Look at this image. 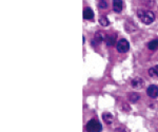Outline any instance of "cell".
<instances>
[{"mask_svg":"<svg viewBox=\"0 0 158 132\" xmlns=\"http://www.w3.org/2000/svg\"><path fill=\"white\" fill-rule=\"evenodd\" d=\"M137 16H138L139 19L146 24L152 23L155 20L154 13L151 11H148V10H138V11H137Z\"/></svg>","mask_w":158,"mask_h":132,"instance_id":"cell-1","label":"cell"},{"mask_svg":"<svg viewBox=\"0 0 158 132\" xmlns=\"http://www.w3.org/2000/svg\"><path fill=\"white\" fill-rule=\"evenodd\" d=\"M130 100H131V101L135 103V101H137L139 100V95H137L136 93H132V94L130 95Z\"/></svg>","mask_w":158,"mask_h":132,"instance_id":"cell-14","label":"cell"},{"mask_svg":"<svg viewBox=\"0 0 158 132\" xmlns=\"http://www.w3.org/2000/svg\"><path fill=\"white\" fill-rule=\"evenodd\" d=\"M106 42L109 47H113L116 42V35L115 34H110V35H106Z\"/></svg>","mask_w":158,"mask_h":132,"instance_id":"cell-6","label":"cell"},{"mask_svg":"<svg viewBox=\"0 0 158 132\" xmlns=\"http://www.w3.org/2000/svg\"><path fill=\"white\" fill-rule=\"evenodd\" d=\"M116 47H117V50L120 53H126V52H128L130 49V44L127 39H120L117 41Z\"/></svg>","mask_w":158,"mask_h":132,"instance_id":"cell-3","label":"cell"},{"mask_svg":"<svg viewBox=\"0 0 158 132\" xmlns=\"http://www.w3.org/2000/svg\"><path fill=\"white\" fill-rule=\"evenodd\" d=\"M115 132H126V130H124L123 128H118V129H116Z\"/></svg>","mask_w":158,"mask_h":132,"instance_id":"cell-16","label":"cell"},{"mask_svg":"<svg viewBox=\"0 0 158 132\" xmlns=\"http://www.w3.org/2000/svg\"><path fill=\"white\" fill-rule=\"evenodd\" d=\"M141 80L139 78H135V79L132 80V87L133 88H140L141 87Z\"/></svg>","mask_w":158,"mask_h":132,"instance_id":"cell-12","label":"cell"},{"mask_svg":"<svg viewBox=\"0 0 158 132\" xmlns=\"http://www.w3.org/2000/svg\"><path fill=\"white\" fill-rule=\"evenodd\" d=\"M149 74L152 77H158V66H154V67L150 68Z\"/></svg>","mask_w":158,"mask_h":132,"instance_id":"cell-11","label":"cell"},{"mask_svg":"<svg viewBox=\"0 0 158 132\" xmlns=\"http://www.w3.org/2000/svg\"><path fill=\"white\" fill-rule=\"evenodd\" d=\"M113 9L116 13H120L122 10V0H113Z\"/></svg>","mask_w":158,"mask_h":132,"instance_id":"cell-7","label":"cell"},{"mask_svg":"<svg viewBox=\"0 0 158 132\" xmlns=\"http://www.w3.org/2000/svg\"><path fill=\"white\" fill-rule=\"evenodd\" d=\"M85 128L88 132H100L101 129H102V126L97 120H91L86 124Z\"/></svg>","mask_w":158,"mask_h":132,"instance_id":"cell-2","label":"cell"},{"mask_svg":"<svg viewBox=\"0 0 158 132\" xmlns=\"http://www.w3.org/2000/svg\"><path fill=\"white\" fill-rule=\"evenodd\" d=\"M102 118L104 121V123L108 124V125H110V124H112V121H113V115H112L111 113H108V112H104L102 114Z\"/></svg>","mask_w":158,"mask_h":132,"instance_id":"cell-9","label":"cell"},{"mask_svg":"<svg viewBox=\"0 0 158 132\" xmlns=\"http://www.w3.org/2000/svg\"><path fill=\"white\" fill-rule=\"evenodd\" d=\"M103 39H106V35L104 34H102V33H97V34L95 35V37H94V39L92 40V42H93V44L92 45H95V42H96V45L97 44H100V42H102L103 41Z\"/></svg>","mask_w":158,"mask_h":132,"instance_id":"cell-5","label":"cell"},{"mask_svg":"<svg viewBox=\"0 0 158 132\" xmlns=\"http://www.w3.org/2000/svg\"><path fill=\"white\" fill-rule=\"evenodd\" d=\"M148 48H149L151 51H154V50L158 49V39L151 40V41L148 44Z\"/></svg>","mask_w":158,"mask_h":132,"instance_id":"cell-10","label":"cell"},{"mask_svg":"<svg viewBox=\"0 0 158 132\" xmlns=\"http://www.w3.org/2000/svg\"><path fill=\"white\" fill-rule=\"evenodd\" d=\"M94 17V12L93 10L90 9V7H85L83 10V18L85 19H92Z\"/></svg>","mask_w":158,"mask_h":132,"instance_id":"cell-8","label":"cell"},{"mask_svg":"<svg viewBox=\"0 0 158 132\" xmlns=\"http://www.w3.org/2000/svg\"><path fill=\"white\" fill-rule=\"evenodd\" d=\"M99 23H100L101 25H103V27H106V25H109V20L106 17H100V19H99Z\"/></svg>","mask_w":158,"mask_h":132,"instance_id":"cell-13","label":"cell"},{"mask_svg":"<svg viewBox=\"0 0 158 132\" xmlns=\"http://www.w3.org/2000/svg\"><path fill=\"white\" fill-rule=\"evenodd\" d=\"M147 94L151 98H156L158 97V87L155 85L149 86V88L147 89Z\"/></svg>","mask_w":158,"mask_h":132,"instance_id":"cell-4","label":"cell"},{"mask_svg":"<svg viewBox=\"0 0 158 132\" xmlns=\"http://www.w3.org/2000/svg\"><path fill=\"white\" fill-rule=\"evenodd\" d=\"M98 6H99V9H106V7H108V3L106 2V0H100Z\"/></svg>","mask_w":158,"mask_h":132,"instance_id":"cell-15","label":"cell"}]
</instances>
